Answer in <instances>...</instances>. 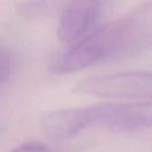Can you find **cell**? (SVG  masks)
<instances>
[{"label":"cell","instance_id":"obj_1","mask_svg":"<svg viewBox=\"0 0 152 152\" xmlns=\"http://www.w3.org/2000/svg\"><path fill=\"white\" fill-rule=\"evenodd\" d=\"M152 6L144 2L119 19H115L58 55L51 70L55 74H69L94 64L135 53L151 43Z\"/></svg>","mask_w":152,"mask_h":152},{"label":"cell","instance_id":"obj_2","mask_svg":"<svg viewBox=\"0 0 152 152\" xmlns=\"http://www.w3.org/2000/svg\"><path fill=\"white\" fill-rule=\"evenodd\" d=\"M83 131L99 127L112 132H139L151 127L152 106L150 101L107 102L78 107Z\"/></svg>","mask_w":152,"mask_h":152},{"label":"cell","instance_id":"obj_3","mask_svg":"<svg viewBox=\"0 0 152 152\" xmlns=\"http://www.w3.org/2000/svg\"><path fill=\"white\" fill-rule=\"evenodd\" d=\"M74 91L106 99L144 100L152 95V76L148 71H125L86 78Z\"/></svg>","mask_w":152,"mask_h":152},{"label":"cell","instance_id":"obj_4","mask_svg":"<svg viewBox=\"0 0 152 152\" xmlns=\"http://www.w3.org/2000/svg\"><path fill=\"white\" fill-rule=\"evenodd\" d=\"M50 10H61L57 34L63 44L71 45L83 38L96 23L101 0H49Z\"/></svg>","mask_w":152,"mask_h":152},{"label":"cell","instance_id":"obj_5","mask_svg":"<svg viewBox=\"0 0 152 152\" xmlns=\"http://www.w3.org/2000/svg\"><path fill=\"white\" fill-rule=\"evenodd\" d=\"M12 69V62L10 55L0 48V84L4 83L11 74Z\"/></svg>","mask_w":152,"mask_h":152},{"label":"cell","instance_id":"obj_6","mask_svg":"<svg viewBox=\"0 0 152 152\" xmlns=\"http://www.w3.org/2000/svg\"><path fill=\"white\" fill-rule=\"evenodd\" d=\"M10 152H52V151L44 144L30 141V142H24L21 145H18Z\"/></svg>","mask_w":152,"mask_h":152}]
</instances>
